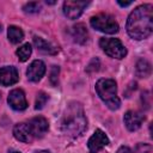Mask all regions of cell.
Instances as JSON below:
<instances>
[{
	"label": "cell",
	"mask_w": 153,
	"mask_h": 153,
	"mask_svg": "<svg viewBox=\"0 0 153 153\" xmlns=\"http://www.w3.org/2000/svg\"><path fill=\"white\" fill-rule=\"evenodd\" d=\"M88 1H65L63 2V13L69 19H76L81 16L85 7L88 5Z\"/></svg>",
	"instance_id": "8992f818"
},
{
	"label": "cell",
	"mask_w": 153,
	"mask_h": 153,
	"mask_svg": "<svg viewBox=\"0 0 153 153\" xmlns=\"http://www.w3.org/2000/svg\"><path fill=\"white\" fill-rule=\"evenodd\" d=\"M19 75L18 71L13 66H6L0 68V85L2 86H10L18 81Z\"/></svg>",
	"instance_id": "30bf717a"
},
{
	"label": "cell",
	"mask_w": 153,
	"mask_h": 153,
	"mask_svg": "<svg viewBox=\"0 0 153 153\" xmlns=\"http://www.w3.org/2000/svg\"><path fill=\"white\" fill-rule=\"evenodd\" d=\"M25 13H37L41 10V5L38 2H27L23 7Z\"/></svg>",
	"instance_id": "ffe728a7"
},
{
	"label": "cell",
	"mask_w": 153,
	"mask_h": 153,
	"mask_svg": "<svg viewBox=\"0 0 153 153\" xmlns=\"http://www.w3.org/2000/svg\"><path fill=\"white\" fill-rule=\"evenodd\" d=\"M45 73V65L43 61L41 60H35L27 68L26 71V75H27V79L30 81H38L42 79V76L44 75Z\"/></svg>",
	"instance_id": "8fae6325"
},
{
	"label": "cell",
	"mask_w": 153,
	"mask_h": 153,
	"mask_svg": "<svg viewBox=\"0 0 153 153\" xmlns=\"http://www.w3.org/2000/svg\"><path fill=\"white\" fill-rule=\"evenodd\" d=\"M90 153H92V152H90Z\"/></svg>",
	"instance_id": "f1b7e54d"
},
{
	"label": "cell",
	"mask_w": 153,
	"mask_h": 153,
	"mask_svg": "<svg viewBox=\"0 0 153 153\" xmlns=\"http://www.w3.org/2000/svg\"><path fill=\"white\" fill-rule=\"evenodd\" d=\"M117 2H118V5H120V6H122V7H126V6L131 5V1H127V2H123V1H117Z\"/></svg>",
	"instance_id": "d4e9b609"
},
{
	"label": "cell",
	"mask_w": 153,
	"mask_h": 153,
	"mask_svg": "<svg viewBox=\"0 0 153 153\" xmlns=\"http://www.w3.org/2000/svg\"><path fill=\"white\" fill-rule=\"evenodd\" d=\"M47 100H48V94L44 93V92H39V93L37 94V98H36V106H35V108H36L37 110H41V109L45 105Z\"/></svg>",
	"instance_id": "d6986e66"
},
{
	"label": "cell",
	"mask_w": 153,
	"mask_h": 153,
	"mask_svg": "<svg viewBox=\"0 0 153 153\" xmlns=\"http://www.w3.org/2000/svg\"><path fill=\"white\" fill-rule=\"evenodd\" d=\"M71 35H72V38L74 39V42L79 43V44H84L86 43L87 38H88V32H87V29L84 24H76L74 26H72V30H71Z\"/></svg>",
	"instance_id": "5bb4252c"
},
{
	"label": "cell",
	"mask_w": 153,
	"mask_h": 153,
	"mask_svg": "<svg viewBox=\"0 0 153 153\" xmlns=\"http://www.w3.org/2000/svg\"><path fill=\"white\" fill-rule=\"evenodd\" d=\"M99 45L103 49V51L114 59H123L127 55V49L122 44V42L118 38H106L103 37L99 41Z\"/></svg>",
	"instance_id": "5b68a950"
},
{
	"label": "cell",
	"mask_w": 153,
	"mask_h": 153,
	"mask_svg": "<svg viewBox=\"0 0 153 153\" xmlns=\"http://www.w3.org/2000/svg\"><path fill=\"white\" fill-rule=\"evenodd\" d=\"M27 126L30 128V131H31L33 139L42 137L48 130V121L42 116L31 118L30 121H27Z\"/></svg>",
	"instance_id": "52a82bcc"
},
{
	"label": "cell",
	"mask_w": 153,
	"mask_h": 153,
	"mask_svg": "<svg viewBox=\"0 0 153 153\" xmlns=\"http://www.w3.org/2000/svg\"><path fill=\"white\" fill-rule=\"evenodd\" d=\"M33 44L42 53H45V54H56L57 53V49L53 44H50L49 42H47L45 39L41 38V37H35L33 38Z\"/></svg>",
	"instance_id": "9a60e30c"
},
{
	"label": "cell",
	"mask_w": 153,
	"mask_h": 153,
	"mask_svg": "<svg viewBox=\"0 0 153 153\" xmlns=\"http://www.w3.org/2000/svg\"><path fill=\"white\" fill-rule=\"evenodd\" d=\"M11 153H19V152H11Z\"/></svg>",
	"instance_id": "83f0119b"
},
{
	"label": "cell",
	"mask_w": 153,
	"mask_h": 153,
	"mask_svg": "<svg viewBox=\"0 0 153 153\" xmlns=\"http://www.w3.org/2000/svg\"><path fill=\"white\" fill-rule=\"evenodd\" d=\"M13 135L17 140L22 141V142H31L33 140V136L30 131V128L27 126V122H22L14 126L13 128Z\"/></svg>",
	"instance_id": "4fadbf2b"
},
{
	"label": "cell",
	"mask_w": 153,
	"mask_h": 153,
	"mask_svg": "<svg viewBox=\"0 0 153 153\" xmlns=\"http://www.w3.org/2000/svg\"><path fill=\"white\" fill-rule=\"evenodd\" d=\"M47 4H49V5H54L55 1H47Z\"/></svg>",
	"instance_id": "4316f807"
},
{
	"label": "cell",
	"mask_w": 153,
	"mask_h": 153,
	"mask_svg": "<svg viewBox=\"0 0 153 153\" xmlns=\"http://www.w3.org/2000/svg\"><path fill=\"white\" fill-rule=\"evenodd\" d=\"M31 51H32L31 45H30L29 43H25V44H23L22 47H19V48L17 49L16 54H17L19 61L25 62V61L29 60V57H30V55H31Z\"/></svg>",
	"instance_id": "ac0fdd59"
},
{
	"label": "cell",
	"mask_w": 153,
	"mask_h": 153,
	"mask_svg": "<svg viewBox=\"0 0 153 153\" xmlns=\"http://www.w3.org/2000/svg\"><path fill=\"white\" fill-rule=\"evenodd\" d=\"M8 104L12 109L17 110V111H22L25 110L27 108V102L25 98L24 92L20 88H14L8 94Z\"/></svg>",
	"instance_id": "ba28073f"
},
{
	"label": "cell",
	"mask_w": 153,
	"mask_h": 153,
	"mask_svg": "<svg viewBox=\"0 0 153 153\" xmlns=\"http://www.w3.org/2000/svg\"><path fill=\"white\" fill-rule=\"evenodd\" d=\"M93 29L102 31L104 33H116L118 31V24L115 20V18L108 13H99L97 16H93L90 20Z\"/></svg>",
	"instance_id": "277c9868"
},
{
	"label": "cell",
	"mask_w": 153,
	"mask_h": 153,
	"mask_svg": "<svg viewBox=\"0 0 153 153\" xmlns=\"http://www.w3.org/2000/svg\"><path fill=\"white\" fill-rule=\"evenodd\" d=\"M135 72H136V75L139 78H147L151 75V72H152V67H151V63L145 60V59H140L136 63V68H135Z\"/></svg>",
	"instance_id": "2e32d148"
},
{
	"label": "cell",
	"mask_w": 153,
	"mask_h": 153,
	"mask_svg": "<svg viewBox=\"0 0 153 153\" xmlns=\"http://www.w3.org/2000/svg\"><path fill=\"white\" fill-rule=\"evenodd\" d=\"M59 67L57 66H53L51 68V72H50V81L53 85H56L57 84V75H59Z\"/></svg>",
	"instance_id": "7402d4cb"
},
{
	"label": "cell",
	"mask_w": 153,
	"mask_h": 153,
	"mask_svg": "<svg viewBox=\"0 0 153 153\" xmlns=\"http://www.w3.org/2000/svg\"><path fill=\"white\" fill-rule=\"evenodd\" d=\"M153 31V6L145 4L136 7L128 17L127 32L134 39H145Z\"/></svg>",
	"instance_id": "6da1fadb"
},
{
	"label": "cell",
	"mask_w": 153,
	"mask_h": 153,
	"mask_svg": "<svg viewBox=\"0 0 153 153\" xmlns=\"http://www.w3.org/2000/svg\"><path fill=\"white\" fill-rule=\"evenodd\" d=\"M96 91L109 109L117 110L120 108L121 100L117 97V87L114 79H99L96 84Z\"/></svg>",
	"instance_id": "3957f363"
},
{
	"label": "cell",
	"mask_w": 153,
	"mask_h": 153,
	"mask_svg": "<svg viewBox=\"0 0 153 153\" xmlns=\"http://www.w3.org/2000/svg\"><path fill=\"white\" fill-rule=\"evenodd\" d=\"M123 120H124L126 127L130 131H134V130H137L141 127V124H142V122L145 120V116L142 114L137 112V111H131L130 110V111H127L126 112Z\"/></svg>",
	"instance_id": "7c38bea8"
},
{
	"label": "cell",
	"mask_w": 153,
	"mask_h": 153,
	"mask_svg": "<svg viewBox=\"0 0 153 153\" xmlns=\"http://www.w3.org/2000/svg\"><path fill=\"white\" fill-rule=\"evenodd\" d=\"M35 153H50V152H48V151H37Z\"/></svg>",
	"instance_id": "484cf974"
},
{
	"label": "cell",
	"mask_w": 153,
	"mask_h": 153,
	"mask_svg": "<svg viewBox=\"0 0 153 153\" xmlns=\"http://www.w3.org/2000/svg\"><path fill=\"white\" fill-rule=\"evenodd\" d=\"M7 36H8V39H10L11 43L17 44V43H19V42L23 41V38H24V32L22 31L20 27L14 26V25H11V26L8 27V30H7Z\"/></svg>",
	"instance_id": "e0dca14e"
},
{
	"label": "cell",
	"mask_w": 153,
	"mask_h": 153,
	"mask_svg": "<svg viewBox=\"0 0 153 153\" xmlns=\"http://www.w3.org/2000/svg\"><path fill=\"white\" fill-rule=\"evenodd\" d=\"M61 129L71 136H78L86 129V118L79 104H71L62 118Z\"/></svg>",
	"instance_id": "7a4b0ae2"
},
{
	"label": "cell",
	"mask_w": 153,
	"mask_h": 153,
	"mask_svg": "<svg viewBox=\"0 0 153 153\" xmlns=\"http://www.w3.org/2000/svg\"><path fill=\"white\" fill-rule=\"evenodd\" d=\"M99 69V60L98 59H93L90 65L86 67V71L87 72H94V71H98Z\"/></svg>",
	"instance_id": "603a6c76"
},
{
	"label": "cell",
	"mask_w": 153,
	"mask_h": 153,
	"mask_svg": "<svg viewBox=\"0 0 153 153\" xmlns=\"http://www.w3.org/2000/svg\"><path fill=\"white\" fill-rule=\"evenodd\" d=\"M108 145H109V139L105 135V133L100 129H97L93 133V135L88 139V142H87V146L92 153L98 152L99 149H102L103 147H105Z\"/></svg>",
	"instance_id": "9c48e42d"
},
{
	"label": "cell",
	"mask_w": 153,
	"mask_h": 153,
	"mask_svg": "<svg viewBox=\"0 0 153 153\" xmlns=\"http://www.w3.org/2000/svg\"><path fill=\"white\" fill-rule=\"evenodd\" d=\"M117 153H133V151L129 147H127V146H121L117 149Z\"/></svg>",
	"instance_id": "cb8c5ba5"
},
{
	"label": "cell",
	"mask_w": 153,
	"mask_h": 153,
	"mask_svg": "<svg viewBox=\"0 0 153 153\" xmlns=\"http://www.w3.org/2000/svg\"><path fill=\"white\" fill-rule=\"evenodd\" d=\"M135 153H152V146L149 143H139L135 147Z\"/></svg>",
	"instance_id": "44dd1931"
}]
</instances>
